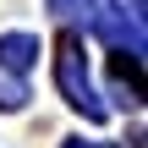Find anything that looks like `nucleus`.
Instances as JSON below:
<instances>
[{"label":"nucleus","instance_id":"1","mask_svg":"<svg viewBox=\"0 0 148 148\" xmlns=\"http://www.w3.org/2000/svg\"><path fill=\"white\" fill-rule=\"evenodd\" d=\"M55 82H60V93H66L71 110H82L88 121H104V104H99V93L88 82V60H82V38L77 33H66L55 44Z\"/></svg>","mask_w":148,"mask_h":148},{"label":"nucleus","instance_id":"2","mask_svg":"<svg viewBox=\"0 0 148 148\" xmlns=\"http://www.w3.org/2000/svg\"><path fill=\"white\" fill-rule=\"evenodd\" d=\"M33 60H38V38H33V33H5V38H0V71L22 77Z\"/></svg>","mask_w":148,"mask_h":148},{"label":"nucleus","instance_id":"3","mask_svg":"<svg viewBox=\"0 0 148 148\" xmlns=\"http://www.w3.org/2000/svg\"><path fill=\"white\" fill-rule=\"evenodd\" d=\"M49 11H55L60 22H77V16L93 22V0H49Z\"/></svg>","mask_w":148,"mask_h":148},{"label":"nucleus","instance_id":"4","mask_svg":"<svg viewBox=\"0 0 148 148\" xmlns=\"http://www.w3.org/2000/svg\"><path fill=\"white\" fill-rule=\"evenodd\" d=\"M22 104H27V88L16 77H0V110H22Z\"/></svg>","mask_w":148,"mask_h":148},{"label":"nucleus","instance_id":"5","mask_svg":"<svg viewBox=\"0 0 148 148\" xmlns=\"http://www.w3.org/2000/svg\"><path fill=\"white\" fill-rule=\"evenodd\" d=\"M115 5H126V11H132V16H137V11H143V0H115Z\"/></svg>","mask_w":148,"mask_h":148},{"label":"nucleus","instance_id":"6","mask_svg":"<svg viewBox=\"0 0 148 148\" xmlns=\"http://www.w3.org/2000/svg\"><path fill=\"white\" fill-rule=\"evenodd\" d=\"M60 148H93V143H60Z\"/></svg>","mask_w":148,"mask_h":148}]
</instances>
